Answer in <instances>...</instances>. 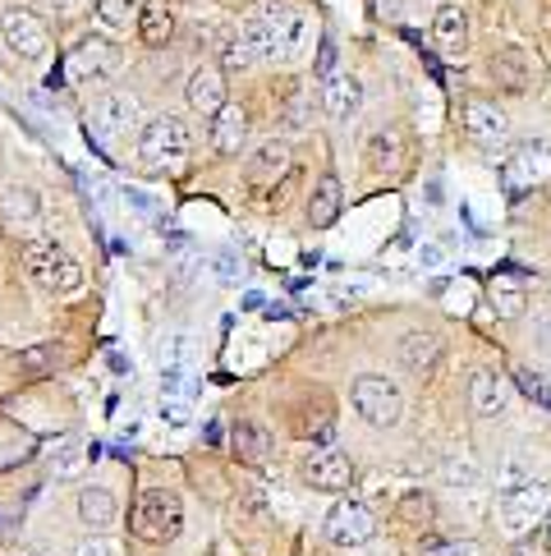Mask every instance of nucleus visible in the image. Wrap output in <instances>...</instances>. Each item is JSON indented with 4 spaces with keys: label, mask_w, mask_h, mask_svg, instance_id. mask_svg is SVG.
I'll return each instance as SVG.
<instances>
[{
    "label": "nucleus",
    "mask_w": 551,
    "mask_h": 556,
    "mask_svg": "<svg viewBox=\"0 0 551 556\" xmlns=\"http://www.w3.org/2000/svg\"><path fill=\"white\" fill-rule=\"evenodd\" d=\"M184 97H189V106H193V111L212 121V115L226 106V70H221V65H198V70L189 74Z\"/></svg>",
    "instance_id": "4468645a"
},
{
    "label": "nucleus",
    "mask_w": 551,
    "mask_h": 556,
    "mask_svg": "<svg viewBox=\"0 0 551 556\" xmlns=\"http://www.w3.org/2000/svg\"><path fill=\"white\" fill-rule=\"evenodd\" d=\"M24 267L33 276V286L47 290V294H74V290H84V263H78L69 249L51 244V240L24 244Z\"/></svg>",
    "instance_id": "f03ea898"
},
{
    "label": "nucleus",
    "mask_w": 551,
    "mask_h": 556,
    "mask_svg": "<svg viewBox=\"0 0 551 556\" xmlns=\"http://www.w3.org/2000/svg\"><path fill=\"white\" fill-rule=\"evenodd\" d=\"M432 556H483V552H478V543H441Z\"/></svg>",
    "instance_id": "e433bc0d"
},
{
    "label": "nucleus",
    "mask_w": 551,
    "mask_h": 556,
    "mask_svg": "<svg viewBox=\"0 0 551 556\" xmlns=\"http://www.w3.org/2000/svg\"><path fill=\"white\" fill-rule=\"evenodd\" d=\"M432 42H437L441 55L460 61V55L469 51V14L460 5H441L437 18H432Z\"/></svg>",
    "instance_id": "6ab92c4d"
},
{
    "label": "nucleus",
    "mask_w": 551,
    "mask_h": 556,
    "mask_svg": "<svg viewBox=\"0 0 551 556\" xmlns=\"http://www.w3.org/2000/svg\"><path fill=\"white\" fill-rule=\"evenodd\" d=\"M341 207H345V189H341V180H336V175H322L318 189L308 193V226H318V230L336 226Z\"/></svg>",
    "instance_id": "a878e982"
},
{
    "label": "nucleus",
    "mask_w": 551,
    "mask_h": 556,
    "mask_svg": "<svg viewBox=\"0 0 551 556\" xmlns=\"http://www.w3.org/2000/svg\"><path fill=\"white\" fill-rule=\"evenodd\" d=\"M248 18L262 28V42H267V55H271V61H290V55L299 51L304 33H308L304 14L294 10L290 0H267V5H258Z\"/></svg>",
    "instance_id": "7ed1b4c3"
},
{
    "label": "nucleus",
    "mask_w": 551,
    "mask_h": 556,
    "mask_svg": "<svg viewBox=\"0 0 551 556\" xmlns=\"http://www.w3.org/2000/svg\"><path fill=\"white\" fill-rule=\"evenodd\" d=\"M120 47L111 42V37H102V33H88L84 42H78L74 51H69V78L74 84H92V78H111L115 70H120Z\"/></svg>",
    "instance_id": "0eeeda50"
},
{
    "label": "nucleus",
    "mask_w": 551,
    "mask_h": 556,
    "mask_svg": "<svg viewBox=\"0 0 551 556\" xmlns=\"http://www.w3.org/2000/svg\"><path fill=\"white\" fill-rule=\"evenodd\" d=\"M138 0H97L92 14H97V24L102 28H129V18H138Z\"/></svg>",
    "instance_id": "7c9ffc66"
},
{
    "label": "nucleus",
    "mask_w": 551,
    "mask_h": 556,
    "mask_svg": "<svg viewBox=\"0 0 551 556\" xmlns=\"http://www.w3.org/2000/svg\"><path fill=\"white\" fill-rule=\"evenodd\" d=\"M193 148V129L180 121V115H152L138 134V156L143 166H166V162H180V156Z\"/></svg>",
    "instance_id": "20e7f679"
},
{
    "label": "nucleus",
    "mask_w": 551,
    "mask_h": 556,
    "mask_svg": "<svg viewBox=\"0 0 551 556\" xmlns=\"http://www.w3.org/2000/svg\"><path fill=\"white\" fill-rule=\"evenodd\" d=\"M542 28H547V42H551V0L542 5Z\"/></svg>",
    "instance_id": "ea45409f"
},
{
    "label": "nucleus",
    "mask_w": 551,
    "mask_h": 556,
    "mask_svg": "<svg viewBox=\"0 0 551 556\" xmlns=\"http://www.w3.org/2000/svg\"><path fill=\"white\" fill-rule=\"evenodd\" d=\"M0 222H14V226H33L37 222V193L14 185L5 189V198H0Z\"/></svg>",
    "instance_id": "c756f323"
},
{
    "label": "nucleus",
    "mask_w": 551,
    "mask_h": 556,
    "mask_svg": "<svg viewBox=\"0 0 551 556\" xmlns=\"http://www.w3.org/2000/svg\"><path fill=\"white\" fill-rule=\"evenodd\" d=\"M184 529V502L175 496L170 488H148L138 492V502L129 510V533L138 543H152V547H166L180 539Z\"/></svg>",
    "instance_id": "f257e3e1"
},
{
    "label": "nucleus",
    "mask_w": 551,
    "mask_h": 556,
    "mask_svg": "<svg viewBox=\"0 0 551 556\" xmlns=\"http://www.w3.org/2000/svg\"><path fill=\"white\" fill-rule=\"evenodd\" d=\"M487 304H491V313L497 317H505V323H515V317H524V290L515 286V281H505V276H497V281L487 286Z\"/></svg>",
    "instance_id": "c85d7f7f"
},
{
    "label": "nucleus",
    "mask_w": 551,
    "mask_h": 556,
    "mask_svg": "<svg viewBox=\"0 0 551 556\" xmlns=\"http://www.w3.org/2000/svg\"><path fill=\"white\" fill-rule=\"evenodd\" d=\"M464 134L474 138V143H483V148H501L505 138H510V121L501 115V106H491V102H469V106H464Z\"/></svg>",
    "instance_id": "a211bd4d"
},
{
    "label": "nucleus",
    "mask_w": 551,
    "mask_h": 556,
    "mask_svg": "<svg viewBox=\"0 0 551 556\" xmlns=\"http://www.w3.org/2000/svg\"><path fill=\"white\" fill-rule=\"evenodd\" d=\"M244 175H248V185H271L276 189V180L290 175V148L281 143V138H267V143H258L248 152Z\"/></svg>",
    "instance_id": "dca6fc26"
},
{
    "label": "nucleus",
    "mask_w": 551,
    "mask_h": 556,
    "mask_svg": "<svg viewBox=\"0 0 551 556\" xmlns=\"http://www.w3.org/2000/svg\"><path fill=\"white\" fill-rule=\"evenodd\" d=\"M469 405H474L478 419H497L505 409V377L497 368H478L474 382H469Z\"/></svg>",
    "instance_id": "b1692460"
},
{
    "label": "nucleus",
    "mask_w": 551,
    "mask_h": 556,
    "mask_svg": "<svg viewBox=\"0 0 551 556\" xmlns=\"http://www.w3.org/2000/svg\"><path fill=\"white\" fill-rule=\"evenodd\" d=\"M221 276H226V281H234V276H244V257L221 253Z\"/></svg>",
    "instance_id": "4c0bfd02"
},
{
    "label": "nucleus",
    "mask_w": 551,
    "mask_h": 556,
    "mask_svg": "<svg viewBox=\"0 0 551 556\" xmlns=\"http://www.w3.org/2000/svg\"><path fill=\"white\" fill-rule=\"evenodd\" d=\"M294 437H304L312 446H326L331 437H336V409H331V395H312L294 409Z\"/></svg>",
    "instance_id": "ddd939ff"
},
{
    "label": "nucleus",
    "mask_w": 551,
    "mask_h": 556,
    "mask_svg": "<svg viewBox=\"0 0 551 556\" xmlns=\"http://www.w3.org/2000/svg\"><path fill=\"white\" fill-rule=\"evenodd\" d=\"M55 364H61L55 345H33V350L18 354V372L24 377H47V372H55Z\"/></svg>",
    "instance_id": "473e14b6"
},
{
    "label": "nucleus",
    "mask_w": 551,
    "mask_h": 556,
    "mask_svg": "<svg viewBox=\"0 0 551 556\" xmlns=\"http://www.w3.org/2000/svg\"><path fill=\"white\" fill-rule=\"evenodd\" d=\"M534 345H538V354H547V359H551V313L534 323Z\"/></svg>",
    "instance_id": "c9c22d12"
},
{
    "label": "nucleus",
    "mask_w": 551,
    "mask_h": 556,
    "mask_svg": "<svg viewBox=\"0 0 551 556\" xmlns=\"http://www.w3.org/2000/svg\"><path fill=\"white\" fill-rule=\"evenodd\" d=\"M61 10H74V0H61Z\"/></svg>",
    "instance_id": "a19ab883"
},
{
    "label": "nucleus",
    "mask_w": 551,
    "mask_h": 556,
    "mask_svg": "<svg viewBox=\"0 0 551 556\" xmlns=\"http://www.w3.org/2000/svg\"><path fill=\"white\" fill-rule=\"evenodd\" d=\"M547 506H551V496H547V488H538V483H520V488H510L505 496H501V520H505V529H534L542 515H547Z\"/></svg>",
    "instance_id": "f8f14e48"
},
{
    "label": "nucleus",
    "mask_w": 551,
    "mask_h": 556,
    "mask_svg": "<svg viewBox=\"0 0 551 556\" xmlns=\"http://www.w3.org/2000/svg\"><path fill=\"white\" fill-rule=\"evenodd\" d=\"M487 78L501 92H528L534 88V61L524 47H497L487 55Z\"/></svg>",
    "instance_id": "9b49d317"
},
{
    "label": "nucleus",
    "mask_w": 551,
    "mask_h": 556,
    "mask_svg": "<svg viewBox=\"0 0 551 556\" xmlns=\"http://www.w3.org/2000/svg\"><path fill=\"white\" fill-rule=\"evenodd\" d=\"M441 336L437 331H409V336H400V368L405 372H432L441 364Z\"/></svg>",
    "instance_id": "aec40b11"
},
{
    "label": "nucleus",
    "mask_w": 551,
    "mask_h": 556,
    "mask_svg": "<svg viewBox=\"0 0 551 556\" xmlns=\"http://www.w3.org/2000/svg\"><path fill=\"white\" fill-rule=\"evenodd\" d=\"M326 539L341 547H363L377 539V520H372V510L363 502H336L326 515Z\"/></svg>",
    "instance_id": "1a4fd4ad"
},
{
    "label": "nucleus",
    "mask_w": 551,
    "mask_h": 556,
    "mask_svg": "<svg viewBox=\"0 0 551 556\" xmlns=\"http://www.w3.org/2000/svg\"><path fill=\"white\" fill-rule=\"evenodd\" d=\"M138 121V102L129 92H97V102H92V125L102 129L106 138H120L129 134Z\"/></svg>",
    "instance_id": "2eb2a0df"
},
{
    "label": "nucleus",
    "mask_w": 551,
    "mask_h": 556,
    "mask_svg": "<svg viewBox=\"0 0 551 556\" xmlns=\"http://www.w3.org/2000/svg\"><path fill=\"white\" fill-rule=\"evenodd\" d=\"M515 382H520V391L528 395V401H538L542 409H551V387L542 382V377H538L534 368H515Z\"/></svg>",
    "instance_id": "72a5a7b5"
},
{
    "label": "nucleus",
    "mask_w": 551,
    "mask_h": 556,
    "mask_svg": "<svg viewBox=\"0 0 551 556\" xmlns=\"http://www.w3.org/2000/svg\"><path fill=\"white\" fill-rule=\"evenodd\" d=\"M138 37H143V47H152V51L170 47V37H175L170 0H143V10H138Z\"/></svg>",
    "instance_id": "412c9836"
},
{
    "label": "nucleus",
    "mask_w": 551,
    "mask_h": 556,
    "mask_svg": "<svg viewBox=\"0 0 551 556\" xmlns=\"http://www.w3.org/2000/svg\"><path fill=\"white\" fill-rule=\"evenodd\" d=\"M396 525L400 529H432L437 525V506H432L427 492H405L396 506Z\"/></svg>",
    "instance_id": "cd10ccee"
},
{
    "label": "nucleus",
    "mask_w": 551,
    "mask_h": 556,
    "mask_svg": "<svg viewBox=\"0 0 551 556\" xmlns=\"http://www.w3.org/2000/svg\"><path fill=\"white\" fill-rule=\"evenodd\" d=\"M363 152H368L363 162H368V170H372V175H396V170L405 166V143H400V134H396V129L372 134Z\"/></svg>",
    "instance_id": "bb28decb"
},
{
    "label": "nucleus",
    "mask_w": 551,
    "mask_h": 556,
    "mask_svg": "<svg viewBox=\"0 0 551 556\" xmlns=\"http://www.w3.org/2000/svg\"><path fill=\"white\" fill-rule=\"evenodd\" d=\"M0 37H5V47L14 55H24V61H42L47 47H51L47 24L24 5H10L5 14H0Z\"/></svg>",
    "instance_id": "423d86ee"
},
{
    "label": "nucleus",
    "mask_w": 551,
    "mask_h": 556,
    "mask_svg": "<svg viewBox=\"0 0 551 556\" xmlns=\"http://www.w3.org/2000/svg\"><path fill=\"white\" fill-rule=\"evenodd\" d=\"M74 556H120V543H111V539H102V533H97V539L78 543V552H74Z\"/></svg>",
    "instance_id": "f704fd0d"
},
{
    "label": "nucleus",
    "mask_w": 551,
    "mask_h": 556,
    "mask_svg": "<svg viewBox=\"0 0 551 556\" xmlns=\"http://www.w3.org/2000/svg\"><path fill=\"white\" fill-rule=\"evenodd\" d=\"M354 409H359V419L372 428H396L405 414V395L396 382H386V377L363 372L359 382H354Z\"/></svg>",
    "instance_id": "39448f33"
},
{
    "label": "nucleus",
    "mask_w": 551,
    "mask_h": 556,
    "mask_svg": "<svg viewBox=\"0 0 551 556\" xmlns=\"http://www.w3.org/2000/svg\"><path fill=\"white\" fill-rule=\"evenodd\" d=\"M248 111L244 106H234V102H226L221 111L212 115V125H207V138H212V148L216 152H226V156H234L244 143H248Z\"/></svg>",
    "instance_id": "f3484780"
},
{
    "label": "nucleus",
    "mask_w": 551,
    "mask_h": 556,
    "mask_svg": "<svg viewBox=\"0 0 551 556\" xmlns=\"http://www.w3.org/2000/svg\"><path fill=\"white\" fill-rule=\"evenodd\" d=\"M542 180H551V143L547 138H524L505 162V189L524 193V189H534Z\"/></svg>",
    "instance_id": "6e6552de"
},
{
    "label": "nucleus",
    "mask_w": 551,
    "mask_h": 556,
    "mask_svg": "<svg viewBox=\"0 0 551 556\" xmlns=\"http://www.w3.org/2000/svg\"><path fill=\"white\" fill-rule=\"evenodd\" d=\"M322 102H326L331 121H354L363 106V84L354 74H331L326 88H322Z\"/></svg>",
    "instance_id": "4be33fe9"
},
{
    "label": "nucleus",
    "mask_w": 551,
    "mask_h": 556,
    "mask_svg": "<svg viewBox=\"0 0 551 556\" xmlns=\"http://www.w3.org/2000/svg\"><path fill=\"white\" fill-rule=\"evenodd\" d=\"M304 479L318 488V492H349L354 460H349L345 451H336V446H322V451H312L308 460H304Z\"/></svg>",
    "instance_id": "9d476101"
},
{
    "label": "nucleus",
    "mask_w": 551,
    "mask_h": 556,
    "mask_svg": "<svg viewBox=\"0 0 551 556\" xmlns=\"http://www.w3.org/2000/svg\"><path fill=\"white\" fill-rule=\"evenodd\" d=\"M78 520H84L92 533H106L115 520H120V502H115L106 488L88 483L84 492H78Z\"/></svg>",
    "instance_id": "393cba45"
},
{
    "label": "nucleus",
    "mask_w": 551,
    "mask_h": 556,
    "mask_svg": "<svg viewBox=\"0 0 551 556\" xmlns=\"http://www.w3.org/2000/svg\"><path fill=\"white\" fill-rule=\"evenodd\" d=\"M510 556H542V547H538L534 539H520L515 547H510Z\"/></svg>",
    "instance_id": "58836bf2"
},
{
    "label": "nucleus",
    "mask_w": 551,
    "mask_h": 556,
    "mask_svg": "<svg viewBox=\"0 0 551 556\" xmlns=\"http://www.w3.org/2000/svg\"><path fill=\"white\" fill-rule=\"evenodd\" d=\"M230 455L240 465H267L271 460V432L262 424L240 419V424L230 428Z\"/></svg>",
    "instance_id": "5701e85b"
},
{
    "label": "nucleus",
    "mask_w": 551,
    "mask_h": 556,
    "mask_svg": "<svg viewBox=\"0 0 551 556\" xmlns=\"http://www.w3.org/2000/svg\"><path fill=\"white\" fill-rule=\"evenodd\" d=\"M78 469H84V442H78V437H65V442L51 451V473L55 479H74Z\"/></svg>",
    "instance_id": "2f4dec72"
}]
</instances>
